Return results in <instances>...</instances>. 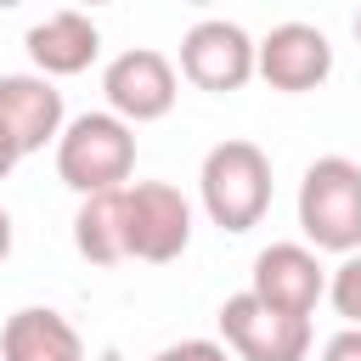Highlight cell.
Here are the masks:
<instances>
[{"label": "cell", "instance_id": "obj_1", "mask_svg": "<svg viewBox=\"0 0 361 361\" xmlns=\"http://www.w3.org/2000/svg\"><path fill=\"white\" fill-rule=\"evenodd\" d=\"M197 197H203V214L220 226V231H254L271 209V158L259 141H214L203 152V169H197Z\"/></svg>", "mask_w": 361, "mask_h": 361}, {"label": "cell", "instance_id": "obj_2", "mask_svg": "<svg viewBox=\"0 0 361 361\" xmlns=\"http://www.w3.org/2000/svg\"><path fill=\"white\" fill-rule=\"evenodd\" d=\"M299 231L316 254H361V164L344 152L299 175Z\"/></svg>", "mask_w": 361, "mask_h": 361}, {"label": "cell", "instance_id": "obj_3", "mask_svg": "<svg viewBox=\"0 0 361 361\" xmlns=\"http://www.w3.org/2000/svg\"><path fill=\"white\" fill-rule=\"evenodd\" d=\"M56 175L79 197L130 186V175H135V130L124 118H113V113L68 118L62 135H56Z\"/></svg>", "mask_w": 361, "mask_h": 361}, {"label": "cell", "instance_id": "obj_4", "mask_svg": "<svg viewBox=\"0 0 361 361\" xmlns=\"http://www.w3.org/2000/svg\"><path fill=\"white\" fill-rule=\"evenodd\" d=\"M192 243V203L169 180H130L124 186V248L130 259L169 265Z\"/></svg>", "mask_w": 361, "mask_h": 361}, {"label": "cell", "instance_id": "obj_5", "mask_svg": "<svg viewBox=\"0 0 361 361\" xmlns=\"http://www.w3.org/2000/svg\"><path fill=\"white\" fill-rule=\"evenodd\" d=\"M102 96H107V113L135 130V124H152V118H164V113L175 107L180 73H175V62H169L164 51L130 45V51H118V56L102 68Z\"/></svg>", "mask_w": 361, "mask_h": 361}, {"label": "cell", "instance_id": "obj_6", "mask_svg": "<svg viewBox=\"0 0 361 361\" xmlns=\"http://www.w3.org/2000/svg\"><path fill=\"white\" fill-rule=\"evenodd\" d=\"M180 79L209 90V96H231L254 79V39L243 23L231 17H203L180 34Z\"/></svg>", "mask_w": 361, "mask_h": 361}, {"label": "cell", "instance_id": "obj_7", "mask_svg": "<svg viewBox=\"0 0 361 361\" xmlns=\"http://www.w3.org/2000/svg\"><path fill=\"white\" fill-rule=\"evenodd\" d=\"M220 344L231 350V361H305L310 355V322L282 316L243 288L220 305Z\"/></svg>", "mask_w": 361, "mask_h": 361}, {"label": "cell", "instance_id": "obj_8", "mask_svg": "<svg viewBox=\"0 0 361 361\" xmlns=\"http://www.w3.org/2000/svg\"><path fill=\"white\" fill-rule=\"evenodd\" d=\"M248 293L282 316H299L310 322V310L327 299V265L316 259V248L305 243H271L254 254V271H248Z\"/></svg>", "mask_w": 361, "mask_h": 361}, {"label": "cell", "instance_id": "obj_9", "mask_svg": "<svg viewBox=\"0 0 361 361\" xmlns=\"http://www.w3.org/2000/svg\"><path fill=\"white\" fill-rule=\"evenodd\" d=\"M254 73L282 96H305V90L327 85L333 45L316 23H276L265 39H254Z\"/></svg>", "mask_w": 361, "mask_h": 361}, {"label": "cell", "instance_id": "obj_10", "mask_svg": "<svg viewBox=\"0 0 361 361\" xmlns=\"http://www.w3.org/2000/svg\"><path fill=\"white\" fill-rule=\"evenodd\" d=\"M0 118L17 135L23 158H28V152L56 147V135L68 124V107H62V90L39 73H0Z\"/></svg>", "mask_w": 361, "mask_h": 361}, {"label": "cell", "instance_id": "obj_11", "mask_svg": "<svg viewBox=\"0 0 361 361\" xmlns=\"http://www.w3.org/2000/svg\"><path fill=\"white\" fill-rule=\"evenodd\" d=\"M23 45H28V62L39 79H73L102 56V28L85 11H51L45 23H34L23 34Z\"/></svg>", "mask_w": 361, "mask_h": 361}, {"label": "cell", "instance_id": "obj_12", "mask_svg": "<svg viewBox=\"0 0 361 361\" xmlns=\"http://www.w3.org/2000/svg\"><path fill=\"white\" fill-rule=\"evenodd\" d=\"M0 361H85V338L62 310L23 305L0 327Z\"/></svg>", "mask_w": 361, "mask_h": 361}, {"label": "cell", "instance_id": "obj_13", "mask_svg": "<svg viewBox=\"0 0 361 361\" xmlns=\"http://www.w3.org/2000/svg\"><path fill=\"white\" fill-rule=\"evenodd\" d=\"M73 248H79L90 265H118V259H130V248H124V186H118V192L79 197Z\"/></svg>", "mask_w": 361, "mask_h": 361}, {"label": "cell", "instance_id": "obj_14", "mask_svg": "<svg viewBox=\"0 0 361 361\" xmlns=\"http://www.w3.org/2000/svg\"><path fill=\"white\" fill-rule=\"evenodd\" d=\"M327 299L344 316V327H361V254H344L338 271L327 276Z\"/></svg>", "mask_w": 361, "mask_h": 361}, {"label": "cell", "instance_id": "obj_15", "mask_svg": "<svg viewBox=\"0 0 361 361\" xmlns=\"http://www.w3.org/2000/svg\"><path fill=\"white\" fill-rule=\"evenodd\" d=\"M147 361H231V350L214 344V338H180V344H164V350L147 355Z\"/></svg>", "mask_w": 361, "mask_h": 361}, {"label": "cell", "instance_id": "obj_16", "mask_svg": "<svg viewBox=\"0 0 361 361\" xmlns=\"http://www.w3.org/2000/svg\"><path fill=\"white\" fill-rule=\"evenodd\" d=\"M322 361H361V327H344L322 344Z\"/></svg>", "mask_w": 361, "mask_h": 361}, {"label": "cell", "instance_id": "obj_17", "mask_svg": "<svg viewBox=\"0 0 361 361\" xmlns=\"http://www.w3.org/2000/svg\"><path fill=\"white\" fill-rule=\"evenodd\" d=\"M17 164H23V147H17V135H11V130H6V118H0V180H6Z\"/></svg>", "mask_w": 361, "mask_h": 361}, {"label": "cell", "instance_id": "obj_18", "mask_svg": "<svg viewBox=\"0 0 361 361\" xmlns=\"http://www.w3.org/2000/svg\"><path fill=\"white\" fill-rule=\"evenodd\" d=\"M6 254H11V214L0 209V265H6Z\"/></svg>", "mask_w": 361, "mask_h": 361}, {"label": "cell", "instance_id": "obj_19", "mask_svg": "<svg viewBox=\"0 0 361 361\" xmlns=\"http://www.w3.org/2000/svg\"><path fill=\"white\" fill-rule=\"evenodd\" d=\"M355 39H361V11H355Z\"/></svg>", "mask_w": 361, "mask_h": 361}]
</instances>
